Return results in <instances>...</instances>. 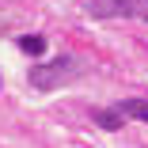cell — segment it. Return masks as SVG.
Listing matches in <instances>:
<instances>
[{"instance_id": "1", "label": "cell", "mask_w": 148, "mask_h": 148, "mask_svg": "<svg viewBox=\"0 0 148 148\" xmlns=\"http://www.w3.org/2000/svg\"><path fill=\"white\" fill-rule=\"evenodd\" d=\"M76 76V61L72 57H57V61L49 65H38L31 72V87H38V91H53V87H61Z\"/></svg>"}, {"instance_id": "2", "label": "cell", "mask_w": 148, "mask_h": 148, "mask_svg": "<svg viewBox=\"0 0 148 148\" xmlns=\"http://www.w3.org/2000/svg\"><path fill=\"white\" fill-rule=\"evenodd\" d=\"M144 0H87V12L95 19H140Z\"/></svg>"}, {"instance_id": "3", "label": "cell", "mask_w": 148, "mask_h": 148, "mask_svg": "<svg viewBox=\"0 0 148 148\" xmlns=\"http://www.w3.org/2000/svg\"><path fill=\"white\" fill-rule=\"evenodd\" d=\"M114 110L122 114V118H137V122H148V103H144V99H122V103H114Z\"/></svg>"}, {"instance_id": "4", "label": "cell", "mask_w": 148, "mask_h": 148, "mask_svg": "<svg viewBox=\"0 0 148 148\" xmlns=\"http://www.w3.org/2000/svg\"><path fill=\"white\" fill-rule=\"evenodd\" d=\"M19 49L31 53V57H42V53H46V38H42V34H23V38H19Z\"/></svg>"}, {"instance_id": "5", "label": "cell", "mask_w": 148, "mask_h": 148, "mask_svg": "<svg viewBox=\"0 0 148 148\" xmlns=\"http://www.w3.org/2000/svg\"><path fill=\"white\" fill-rule=\"evenodd\" d=\"M95 122H99L103 129H110V133H114V129H122V122H125V118L118 114V110H95Z\"/></svg>"}, {"instance_id": "6", "label": "cell", "mask_w": 148, "mask_h": 148, "mask_svg": "<svg viewBox=\"0 0 148 148\" xmlns=\"http://www.w3.org/2000/svg\"><path fill=\"white\" fill-rule=\"evenodd\" d=\"M140 19L148 23V0H144V4H140Z\"/></svg>"}]
</instances>
